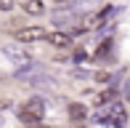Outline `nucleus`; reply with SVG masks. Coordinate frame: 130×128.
<instances>
[{"label":"nucleus","instance_id":"f03ea898","mask_svg":"<svg viewBox=\"0 0 130 128\" xmlns=\"http://www.w3.org/2000/svg\"><path fill=\"white\" fill-rule=\"evenodd\" d=\"M45 35H48V32H45L43 27H24V30L16 32V37H19L21 43H35V40H43Z\"/></svg>","mask_w":130,"mask_h":128},{"label":"nucleus","instance_id":"423d86ee","mask_svg":"<svg viewBox=\"0 0 130 128\" xmlns=\"http://www.w3.org/2000/svg\"><path fill=\"white\" fill-rule=\"evenodd\" d=\"M109 14H111V11H109V8H104L101 14L90 16V19H88V27H90V30H96V27H101V24H104V19H109Z\"/></svg>","mask_w":130,"mask_h":128},{"label":"nucleus","instance_id":"0eeeda50","mask_svg":"<svg viewBox=\"0 0 130 128\" xmlns=\"http://www.w3.org/2000/svg\"><path fill=\"white\" fill-rule=\"evenodd\" d=\"M85 115H88V109L82 107V104H72V107H69V118L72 120H82Z\"/></svg>","mask_w":130,"mask_h":128},{"label":"nucleus","instance_id":"9b49d317","mask_svg":"<svg viewBox=\"0 0 130 128\" xmlns=\"http://www.w3.org/2000/svg\"><path fill=\"white\" fill-rule=\"evenodd\" d=\"M61 3H67V0H61Z\"/></svg>","mask_w":130,"mask_h":128},{"label":"nucleus","instance_id":"6e6552de","mask_svg":"<svg viewBox=\"0 0 130 128\" xmlns=\"http://www.w3.org/2000/svg\"><path fill=\"white\" fill-rule=\"evenodd\" d=\"M53 19H56V24H67V21H74V14L72 11H67V14H64V11H56Z\"/></svg>","mask_w":130,"mask_h":128},{"label":"nucleus","instance_id":"9d476101","mask_svg":"<svg viewBox=\"0 0 130 128\" xmlns=\"http://www.w3.org/2000/svg\"><path fill=\"white\" fill-rule=\"evenodd\" d=\"M0 8H3V11H11V8H13V0H0Z\"/></svg>","mask_w":130,"mask_h":128},{"label":"nucleus","instance_id":"39448f33","mask_svg":"<svg viewBox=\"0 0 130 128\" xmlns=\"http://www.w3.org/2000/svg\"><path fill=\"white\" fill-rule=\"evenodd\" d=\"M5 56H8V59H13L16 64H29V56L24 54V51L13 48V45H11V48H5Z\"/></svg>","mask_w":130,"mask_h":128},{"label":"nucleus","instance_id":"1a4fd4ad","mask_svg":"<svg viewBox=\"0 0 130 128\" xmlns=\"http://www.w3.org/2000/svg\"><path fill=\"white\" fill-rule=\"evenodd\" d=\"M24 11L27 14H40V11H43V3H40V0H24Z\"/></svg>","mask_w":130,"mask_h":128},{"label":"nucleus","instance_id":"f257e3e1","mask_svg":"<svg viewBox=\"0 0 130 128\" xmlns=\"http://www.w3.org/2000/svg\"><path fill=\"white\" fill-rule=\"evenodd\" d=\"M43 112H45V101H43V99H29L24 107H21L19 118H21V123H27V125H32V128H40L37 120L43 118Z\"/></svg>","mask_w":130,"mask_h":128},{"label":"nucleus","instance_id":"7ed1b4c3","mask_svg":"<svg viewBox=\"0 0 130 128\" xmlns=\"http://www.w3.org/2000/svg\"><path fill=\"white\" fill-rule=\"evenodd\" d=\"M106 120H109V125H114V128H125V107H122V104H111Z\"/></svg>","mask_w":130,"mask_h":128},{"label":"nucleus","instance_id":"20e7f679","mask_svg":"<svg viewBox=\"0 0 130 128\" xmlns=\"http://www.w3.org/2000/svg\"><path fill=\"white\" fill-rule=\"evenodd\" d=\"M45 40H48V43H53L56 48H67V45L72 43V37H69L67 32H51V35H45Z\"/></svg>","mask_w":130,"mask_h":128}]
</instances>
